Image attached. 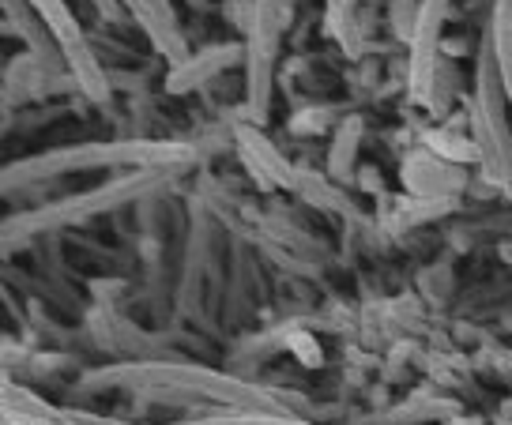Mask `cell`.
Segmentation results:
<instances>
[{
  "label": "cell",
  "mask_w": 512,
  "mask_h": 425,
  "mask_svg": "<svg viewBox=\"0 0 512 425\" xmlns=\"http://www.w3.org/2000/svg\"><path fill=\"white\" fill-rule=\"evenodd\" d=\"M196 162L189 143L174 140H117V143H80L57 147L46 155L23 158L4 170V185H34L46 177H61L72 170H98V166H136V170H181Z\"/></svg>",
  "instance_id": "cell-1"
},
{
  "label": "cell",
  "mask_w": 512,
  "mask_h": 425,
  "mask_svg": "<svg viewBox=\"0 0 512 425\" xmlns=\"http://www.w3.org/2000/svg\"><path fill=\"white\" fill-rule=\"evenodd\" d=\"M505 87H501V72H497L494 42L490 34H482L479 49V91L471 102V121H475V147L486 166V177L497 189H505L512 196V132L505 121Z\"/></svg>",
  "instance_id": "cell-2"
},
{
  "label": "cell",
  "mask_w": 512,
  "mask_h": 425,
  "mask_svg": "<svg viewBox=\"0 0 512 425\" xmlns=\"http://www.w3.org/2000/svg\"><path fill=\"white\" fill-rule=\"evenodd\" d=\"M102 380L110 384H159L166 392H192L208 403H219L226 410H279L268 392H260L253 384H241L234 377H219L215 369H192V365H125L121 373H106Z\"/></svg>",
  "instance_id": "cell-3"
},
{
  "label": "cell",
  "mask_w": 512,
  "mask_h": 425,
  "mask_svg": "<svg viewBox=\"0 0 512 425\" xmlns=\"http://www.w3.org/2000/svg\"><path fill=\"white\" fill-rule=\"evenodd\" d=\"M283 0H249L245 19V117L249 125H264L272 110V68L283 31Z\"/></svg>",
  "instance_id": "cell-4"
},
{
  "label": "cell",
  "mask_w": 512,
  "mask_h": 425,
  "mask_svg": "<svg viewBox=\"0 0 512 425\" xmlns=\"http://www.w3.org/2000/svg\"><path fill=\"white\" fill-rule=\"evenodd\" d=\"M170 170H140L136 177H125V181H113V185H102V189L87 192V196H76V200H61V204H49V207H38L31 215H19L4 226V241L12 245L16 237H27V234H38V230H49V226H64V222H80L87 215H95L102 207H117L132 200V196H140L144 189H155L166 181Z\"/></svg>",
  "instance_id": "cell-5"
},
{
  "label": "cell",
  "mask_w": 512,
  "mask_h": 425,
  "mask_svg": "<svg viewBox=\"0 0 512 425\" xmlns=\"http://www.w3.org/2000/svg\"><path fill=\"white\" fill-rule=\"evenodd\" d=\"M448 16V0H422L415 8V31H411V102L418 106H437V49H441V27Z\"/></svg>",
  "instance_id": "cell-6"
},
{
  "label": "cell",
  "mask_w": 512,
  "mask_h": 425,
  "mask_svg": "<svg viewBox=\"0 0 512 425\" xmlns=\"http://www.w3.org/2000/svg\"><path fill=\"white\" fill-rule=\"evenodd\" d=\"M132 19L144 27V34L151 38V46L159 49L170 64L189 61V46H185V34L177 27V16L170 8V0H121Z\"/></svg>",
  "instance_id": "cell-7"
},
{
  "label": "cell",
  "mask_w": 512,
  "mask_h": 425,
  "mask_svg": "<svg viewBox=\"0 0 512 425\" xmlns=\"http://www.w3.org/2000/svg\"><path fill=\"white\" fill-rule=\"evenodd\" d=\"M241 53H245V49L226 42V46H211V49H204L200 57H189V61L174 64L170 76H166V91H170V95H189L200 83H208L211 76H219L230 61H238Z\"/></svg>",
  "instance_id": "cell-8"
},
{
  "label": "cell",
  "mask_w": 512,
  "mask_h": 425,
  "mask_svg": "<svg viewBox=\"0 0 512 425\" xmlns=\"http://www.w3.org/2000/svg\"><path fill=\"white\" fill-rule=\"evenodd\" d=\"M238 143H241V155L249 162V170L256 174L260 185H287L290 181V166L279 158L272 143L264 140L256 125H238Z\"/></svg>",
  "instance_id": "cell-9"
},
{
  "label": "cell",
  "mask_w": 512,
  "mask_h": 425,
  "mask_svg": "<svg viewBox=\"0 0 512 425\" xmlns=\"http://www.w3.org/2000/svg\"><path fill=\"white\" fill-rule=\"evenodd\" d=\"M27 4H31V12L38 16V23H42V27L49 31V38L57 42V49H61V53L87 46V38H83L80 23H76L72 8H68L64 0H27Z\"/></svg>",
  "instance_id": "cell-10"
},
{
  "label": "cell",
  "mask_w": 512,
  "mask_h": 425,
  "mask_svg": "<svg viewBox=\"0 0 512 425\" xmlns=\"http://www.w3.org/2000/svg\"><path fill=\"white\" fill-rule=\"evenodd\" d=\"M486 34L494 42L497 72H501V87H505V98H509V110H512V0H494Z\"/></svg>",
  "instance_id": "cell-11"
},
{
  "label": "cell",
  "mask_w": 512,
  "mask_h": 425,
  "mask_svg": "<svg viewBox=\"0 0 512 425\" xmlns=\"http://www.w3.org/2000/svg\"><path fill=\"white\" fill-rule=\"evenodd\" d=\"M61 57H64V64H68L72 79H76V87H80L91 102H106V98H110V79H106V68L98 64V57L91 53V46L68 49V53H61Z\"/></svg>",
  "instance_id": "cell-12"
},
{
  "label": "cell",
  "mask_w": 512,
  "mask_h": 425,
  "mask_svg": "<svg viewBox=\"0 0 512 425\" xmlns=\"http://www.w3.org/2000/svg\"><path fill=\"white\" fill-rule=\"evenodd\" d=\"M185 425H313V422L290 418L283 410H226V414L196 418V422H185Z\"/></svg>",
  "instance_id": "cell-13"
},
{
  "label": "cell",
  "mask_w": 512,
  "mask_h": 425,
  "mask_svg": "<svg viewBox=\"0 0 512 425\" xmlns=\"http://www.w3.org/2000/svg\"><path fill=\"white\" fill-rule=\"evenodd\" d=\"M4 425H72L64 418V410L49 407V414L34 418V414H16V410H4Z\"/></svg>",
  "instance_id": "cell-14"
}]
</instances>
